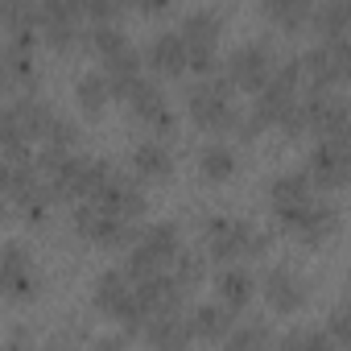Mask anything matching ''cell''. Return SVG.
Instances as JSON below:
<instances>
[{"label":"cell","instance_id":"74e56055","mask_svg":"<svg viewBox=\"0 0 351 351\" xmlns=\"http://www.w3.org/2000/svg\"><path fill=\"white\" fill-rule=\"evenodd\" d=\"M91 351H124V339H120V335H99Z\"/></svg>","mask_w":351,"mask_h":351},{"label":"cell","instance_id":"4316f807","mask_svg":"<svg viewBox=\"0 0 351 351\" xmlns=\"http://www.w3.org/2000/svg\"><path fill=\"white\" fill-rule=\"evenodd\" d=\"M108 95H112V79H108V75L87 71V75L75 79V99H79V108H83L87 116H99V112L108 108Z\"/></svg>","mask_w":351,"mask_h":351},{"label":"cell","instance_id":"f546056e","mask_svg":"<svg viewBox=\"0 0 351 351\" xmlns=\"http://www.w3.org/2000/svg\"><path fill=\"white\" fill-rule=\"evenodd\" d=\"M104 66H108L104 75L112 79V91H120V95H128V91L145 79V75H141V54H136V50H124L120 58H112V62H104Z\"/></svg>","mask_w":351,"mask_h":351},{"label":"cell","instance_id":"6da1fadb","mask_svg":"<svg viewBox=\"0 0 351 351\" xmlns=\"http://www.w3.org/2000/svg\"><path fill=\"white\" fill-rule=\"evenodd\" d=\"M38 169L50 178L54 195H71V199H95L116 178L108 161H95V157L71 153V149H50V145L38 157Z\"/></svg>","mask_w":351,"mask_h":351},{"label":"cell","instance_id":"d590c367","mask_svg":"<svg viewBox=\"0 0 351 351\" xmlns=\"http://www.w3.org/2000/svg\"><path fill=\"white\" fill-rule=\"evenodd\" d=\"M46 141H50V149H71V153H75V145H79V128H75V120H66V116H58Z\"/></svg>","mask_w":351,"mask_h":351},{"label":"cell","instance_id":"5b68a950","mask_svg":"<svg viewBox=\"0 0 351 351\" xmlns=\"http://www.w3.org/2000/svg\"><path fill=\"white\" fill-rule=\"evenodd\" d=\"M269 248V236L256 232L252 223L244 219H232V215H215L207 219V252L223 265H236L244 256H261Z\"/></svg>","mask_w":351,"mask_h":351},{"label":"cell","instance_id":"e0dca14e","mask_svg":"<svg viewBox=\"0 0 351 351\" xmlns=\"http://www.w3.org/2000/svg\"><path fill=\"white\" fill-rule=\"evenodd\" d=\"M145 58H149V66L157 75H182L191 66V46H186V38L178 29H157Z\"/></svg>","mask_w":351,"mask_h":351},{"label":"cell","instance_id":"d6986e66","mask_svg":"<svg viewBox=\"0 0 351 351\" xmlns=\"http://www.w3.org/2000/svg\"><path fill=\"white\" fill-rule=\"evenodd\" d=\"M269 199H273L277 219H285V215L302 211L306 203H314V199H310V173H298V169L277 173V178L269 182Z\"/></svg>","mask_w":351,"mask_h":351},{"label":"cell","instance_id":"ba28073f","mask_svg":"<svg viewBox=\"0 0 351 351\" xmlns=\"http://www.w3.org/2000/svg\"><path fill=\"white\" fill-rule=\"evenodd\" d=\"M5 186H9L13 207H17L29 223L42 219L46 207H50V199H54L50 182L38 178V165H34V161H13V165H5Z\"/></svg>","mask_w":351,"mask_h":351},{"label":"cell","instance_id":"277c9868","mask_svg":"<svg viewBox=\"0 0 351 351\" xmlns=\"http://www.w3.org/2000/svg\"><path fill=\"white\" fill-rule=\"evenodd\" d=\"M186 108H191V116H195L203 128H215V132H223V128H236V132H240V124H244V116L232 108V79H228V75L199 79V83L186 91Z\"/></svg>","mask_w":351,"mask_h":351},{"label":"cell","instance_id":"83f0119b","mask_svg":"<svg viewBox=\"0 0 351 351\" xmlns=\"http://www.w3.org/2000/svg\"><path fill=\"white\" fill-rule=\"evenodd\" d=\"M277 351H339V343L318 326H293V330L281 335Z\"/></svg>","mask_w":351,"mask_h":351},{"label":"cell","instance_id":"4dcf8cb0","mask_svg":"<svg viewBox=\"0 0 351 351\" xmlns=\"http://www.w3.org/2000/svg\"><path fill=\"white\" fill-rule=\"evenodd\" d=\"M223 351H269V326L265 322H244L223 339Z\"/></svg>","mask_w":351,"mask_h":351},{"label":"cell","instance_id":"44dd1931","mask_svg":"<svg viewBox=\"0 0 351 351\" xmlns=\"http://www.w3.org/2000/svg\"><path fill=\"white\" fill-rule=\"evenodd\" d=\"M136 289H141V302H145L149 314H173L178 302H182V285L173 281V273H153V277L136 281Z\"/></svg>","mask_w":351,"mask_h":351},{"label":"cell","instance_id":"f1b7e54d","mask_svg":"<svg viewBox=\"0 0 351 351\" xmlns=\"http://www.w3.org/2000/svg\"><path fill=\"white\" fill-rule=\"evenodd\" d=\"M87 42H91V50H95L104 62H112V58H120L124 50H132L128 38H124V29H120L116 21H108V25H91V29H87Z\"/></svg>","mask_w":351,"mask_h":351},{"label":"cell","instance_id":"9a60e30c","mask_svg":"<svg viewBox=\"0 0 351 351\" xmlns=\"http://www.w3.org/2000/svg\"><path fill=\"white\" fill-rule=\"evenodd\" d=\"M0 281H5V293L9 298H34L38 293V273H34V261L25 256V248L17 240L5 244V256H0Z\"/></svg>","mask_w":351,"mask_h":351},{"label":"cell","instance_id":"60d3db41","mask_svg":"<svg viewBox=\"0 0 351 351\" xmlns=\"http://www.w3.org/2000/svg\"><path fill=\"white\" fill-rule=\"evenodd\" d=\"M347 79H351V54H347Z\"/></svg>","mask_w":351,"mask_h":351},{"label":"cell","instance_id":"d4e9b609","mask_svg":"<svg viewBox=\"0 0 351 351\" xmlns=\"http://www.w3.org/2000/svg\"><path fill=\"white\" fill-rule=\"evenodd\" d=\"M191 330L199 339H228L236 326H232V310L223 302H203L191 310Z\"/></svg>","mask_w":351,"mask_h":351},{"label":"cell","instance_id":"1f68e13d","mask_svg":"<svg viewBox=\"0 0 351 351\" xmlns=\"http://www.w3.org/2000/svg\"><path fill=\"white\" fill-rule=\"evenodd\" d=\"M261 13H265V17H273V21H277V25H285V29H298L314 9L306 5V0H269Z\"/></svg>","mask_w":351,"mask_h":351},{"label":"cell","instance_id":"7c38bea8","mask_svg":"<svg viewBox=\"0 0 351 351\" xmlns=\"http://www.w3.org/2000/svg\"><path fill=\"white\" fill-rule=\"evenodd\" d=\"M306 120L314 132H322V141H330L335 132H343L351 124V104L339 91H310L306 95Z\"/></svg>","mask_w":351,"mask_h":351},{"label":"cell","instance_id":"8d00e7d4","mask_svg":"<svg viewBox=\"0 0 351 351\" xmlns=\"http://www.w3.org/2000/svg\"><path fill=\"white\" fill-rule=\"evenodd\" d=\"M83 13L91 17V25H108V21H116L120 5L116 0H83Z\"/></svg>","mask_w":351,"mask_h":351},{"label":"cell","instance_id":"f35d334b","mask_svg":"<svg viewBox=\"0 0 351 351\" xmlns=\"http://www.w3.org/2000/svg\"><path fill=\"white\" fill-rule=\"evenodd\" d=\"M330 141H339V145H343V149H347V153H351V124H347V128H343V132H335V136H330Z\"/></svg>","mask_w":351,"mask_h":351},{"label":"cell","instance_id":"603a6c76","mask_svg":"<svg viewBox=\"0 0 351 351\" xmlns=\"http://www.w3.org/2000/svg\"><path fill=\"white\" fill-rule=\"evenodd\" d=\"M252 289H256V281H252V273L240 269V265H228V269L215 277V293H219V302H223L228 310H244V306L252 302Z\"/></svg>","mask_w":351,"mask_h":351},{"label":"cell","instance_id":"52a82bcc","mask_svg":"<svg viewBox=\"0 0 351 351\" xmlns=\"http://www.w3.org/2000/svg\"><path fill=\"white\" fill-rule=\"evenodd\" d=\"M277 54H273V46L269 42H244V46H236L232 50V58H228V79H232V87H244V91H265L273 79H277Z\"/></svg>","mask_w":351,"mask_h":351},{"label":"cell","instance_id":"3957f363","mask_svg":"<svg viewBox=\"0 0 351 351\" xmlns=\"http://www.w3.org/2000/svg\"><path fill=\"white\" fill-rule=\"evenodd\" d=\"M178 256H182L178 223H149V228H141V236H136V244L128 252V277L145 281L153 273H165V269H173Z\"/></svg>","mask_w":351,"mask_h":351},{"label":"cell","instance_id":"8fae6325","mask_svg":"<svg viewBox=\"0 0 351 351\" xmlns=\"http://www.w3.org/2000/svg\"><path fill=\"white\" fill-rule=\"evenodd\" d=\"M306 173L310 182L322 186V191H339L351 182V153L339 145V141H318L306 157Z\"/></svg>","mask_w":351,"mask_h":351},{"label":"cell","instance_id":"9c48e42d","mask_svg":"<svg viewBox=\"0 0 351 351\" xmlns=\"http://www.w3.org/2000/svg\"><path fill=\"white\" fill-rule=\"evenodd\" d=\"M75 232L83 236V240H91V244H104V248H120V244H136V228L128 223V219H120V215H112V211H99L95 203H79L75 207Z\"/></svg>","mask_w":351,"mask_h":351},{"label":"cell","instance_id":"4fadbf2b","mask_svg":"<svg viewBox=\"0 0 351 351\" xmlns=\"http://www.w3.org/2000/svg\"><path fill=\"white\" fill-rule=\"evenodd\" d=\"M302 244H322L326 236H335V228H339V211L330 207V203H306L302 211H293V215H285L281 219Z\"/></svg>","mask_w":351,"mask_h":351},{"label":"cell","instance_id":"484cf974","mask_svg":"<svg viewBox=\"0 0 351 351\" xmlns=\"http://www.w3.org/2000/svg\"><path fill=\"white\" fill-rule=\"evenodd\" d=\"M236 149L232 145H223V141H211V145H203L199 149V173L207 182H228L232 173H236Z\"/></svg>","mask_w":351,"mask_h":351},{"label":"cell","instance_id":"cb8c5ba5","mask_svg":"<svg viewBox=\"0 0 351 351\" xmlns=\"http://www.w3.org/2000/svg\"><path fill=\"white\" fill-rule=\"evenodd\" d=\"M132 169L141 173V178H169L173 173V153L165 149V141H141L132 149Z\"/></svg>","mask_w":351,"mask_h":351},{"label":"cell","instance_id":"836d02e7","mask_svg":"<svg viewBox=\"0 0 351 351\" xmlns=\"http://www.w3.org/2000/svg\"><path fill=\"white\" fill-rule=\"evenodd\" d=\"M173 281H178L182 289H191V285H199V277H203V261H199V252H182L178 261H173Z\"/></svg>","mask_w":351,"mask_h":351},{"label":"cell","instance_id":"5bb4252c","mask_svg":"<svg viewBox=\"0 0 351 351\" xmlns=\"http://www.w3.org/2000/svg\"><path fill=\"white\" fill-rule=\"evenodd\" d=\"M306 277H298L289 265H273L265 273V302L277 310V314H293L306 306Z\"/></svg>","mask_w":351,"mask_h":351},{"label":"cell","instance_id":"2e32d148","mask_svg":"<svg viewBox=\"0 0 351 351\" xmlns=\"http://www.w3.org/2000/svg\"><path fill=\"white\" fill-rule=\"evenodd\" d=\"M124 99H128L132 116H136V120H145L153 132H173V112H169V104H165V95H161V87H157V83L141 79Z\"/></svg>","mask_w":351,"mask_h":351},{"label":"cell","instance_id":"b9f144b4","mask_svg":"<svg viewBox=\"0 0 351 351\" xmlns=\"http://www.w3.org/2000/svg\"><path fill=\"white\" fill-rule=\"evenodd\" d=\"M347 302H351V277H347Z\"/></svg>","mask_w":351,"mask_h":351},{"label":"cell","instance_id":"7a4b0ae2","mask_svg":"<svg viewBox=\"0 0 351 351\" xmlns=\"http://www.w3.org/2000/svg\"><path fill=\"white\" fill-rule=\"evenodd\" d=\"M91 298H95V306H99L108 318H116V322L128 326V330H141V326H149V318H153V314L145 310L141 289H136V281L128 277V269H108V273H99Z\"/></svg>","mask_w":351,"mask_h":351},{"label":"cell","instance_id":"30bf717a","mask_svg":"<svg viewBox=\"0 0 351 351\" xmlns=\"http://www.w3.org/2000/svg\"><path fill=\"white\" fill-rule=\"evenodd\" d=\"M347 54H351V42L347 38H335V42H318L302 54V66H306V79L314 83V91H330L335 79H347Z\"/></svg>","mask_w":351,"mask_h":351},{"label":"cell","instance_id":"ffe728a7","mask_svg":"<svg viewBox=\"0 0 351 351\" xmlns=\"http://www.w3.org/2000/svg\"><path fill=\"white\" fill-rule=\"evenodd\" d=\"M87 203H95L99 211H112V215H120V219H128V223H136L141 215H145V195L132 186V182H120V178H112L95 199H87Z\"/></svg>","mask_w":351,"mask_h":351},{"label":"cell","instance_id":"7402d4cb","mask_svg":"<svg viewBox=\"0 0 351 351\" xmlns=\"http://www.w3.org/2000/svg\"><path fill=\"white\" fill-rule=\"evenodd\" d=\"M13 112H17V120H21V128H25L29 141H46L50 128H54V120H58V112H54L46 99H34V95L13 99Z\"/></svg>","mask_w":351,"mask_h":351},{"label":"cell","instance_id":"8992f818","mask_svg":"<svg viewBox=\"0 0 351 351\" xmlns=\"http://www.w3.org/2000/svg\"><path fill=\"white\" fill-rule=\"evenodd\" d=\"M219 13L215 9H191L178 25V34L186 38L191 46V71H199L203 79L219 75V58H215V46H219Z\"/></svg>","mask_w":351,"mask_h":351},{"label":"cell","instance_id":"d6a6232c","mask_svg":"<svg viewBox=\"0 0 351 351\" xmlns=\"http://www.w3.org/2000/svg\"><path fill=\"white\" fill-rule=\"evenodd\" d=\"M0 62H5V79L17 83V79H34V50H21V46H5V54H0Z\"/></svg>","mask_w":351,"mask_h":351},{"label":"cell","instance_id":"ab89813d","mask_svg":"<svg viewBox=\"0 0 351 351\" xmlns=\"http://www.w3.org/2000/svg\"><path fill=\"white\" fill-rule=\"evenodd\" d=\"M5 351H25V347L21 343H5Z\"/></svg>","mask_w":351,"mask_h":351},{"label":"cell","instance_id":"ac0fdd59","mask_svg":"<svg viewBox=\"0 0 351 351\" xmlns=\"http://www.w3.org/2000/svg\"><path fill=\"white\" fill-rule=\"evenodd\" d=\"M191 339H195L191 318H182L178 310H173V314H153L149 326H145V343L153 351H186Z\"/></svg>","mask_w":351,"mask_h":351},{"label":"cell","instance_id":"e575fe53","mask_svg":"<svg viewBox=\"0 0 351 351\" xmlns=\"http://www.w3.org/2000/svg\"><path fill=\"white\" fill-rule=\"evenodd\" d=\"M326 330H330V339H335L343 351H351V306H339V310H330V318H326Z\"/></svg>","mask_w":351,"mask_h":351}]
</instances>
